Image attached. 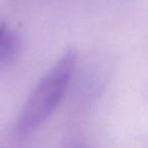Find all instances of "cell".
Masks as SVG:
<instances>
[{"label": "cell", "instance_id": "obj_1", "mask_svg": "<svg viewBox=\"0 0 148 148\" xmlns=\"http://www.w3.org/2000/svg\"><path fill=\"white\" fill-rule=\"evenodd\" d=\"M76 51L69 49L40 80L17 121V131L29 134L45 123L63 99L76 66Z\"/></svg>", "mask_w": 148, "mask_h": 148}, {"label": "cell", "instance_id": "obj_2", "mask_svg": "<svg viewBox=\"0 0 148 148\" xmlns=\"http://www.w3.org/2000/svg\"><path fill=\"white\" fill-rule=\"evenodd\" d=\"M19 48L18 38L13 33L7 31L0 41V65L8 64L17 55Z\"/></svg>", "mask_w": 148, "mask_h": 148}, {"label": "cell", "instance_id": "obj_3", "mask_svg": "<svg viewBox=\"0 0 148 148\" xmlns=\"http://www.w3.org/2000/svg\"><path fill=\"white\" fill-rule=\"evenodd\" d=\"M6 33H7L6 27H5L3 23H0V41H1V39L4 37Z\"/></svg>", "mask_w": 148, "mask_h": 148}, {"label": "cell", "instance_id": "obj_4", "mask_svg": "<svg viewBox=\"0 0 148 148\" xmlns=\"http://www.w3.org/2000/svg\"><path fill=\"white\" fill-rule=\"evenodd\" d=\"M68 148H86V147H84V146H82V145H73V146H71V147H68Z\"/></svg>", "mask_w": 148, "mask_h": 148}]
</instances>
